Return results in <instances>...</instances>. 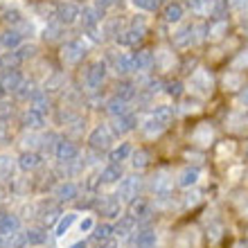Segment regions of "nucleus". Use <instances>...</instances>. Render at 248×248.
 Wrapping results in <instances>:
<instances>
[{
  "label": "nucleus",
  "mask_w": 248,
  "mask_h": 248,
  "mask_svg": "<svg viewBox=\"0 0 248 248\" xmlns=\"http://www.w3.org/2000/svg\"><path fill=\"white\" fill-rule=\"evenodd\" d=\"M86 57V46L81 41H70L63 46V61L65 63H79Z\"/></svg>",
  "instance_id": "obj_1"
},
{
  "label": "nucleus",
  "mask_w": 248,
  "mask_h": 248,
  "mask_svg": "<svg viewBox=\"0 0 248 248\" xmlns=\"http://www.w3.org/2000/svg\"><path fill=\"white\" fill-rule=\"evenodd\" d=\"M99 210H102V215H106V217H115L118 215V210H120L118 199H113V196L102 199V201H99Z\"/></svg>",
  "instance_id": "obj_14"
},
{
  "label": "nucleus",
  "mask_w": 248,
  "mask_h": 248,
  "mask_svg": "<svg viewBox=\"0 0 248 248\" xmlns=\"http://www.w3.org/2000/svg\"><path fill=\"white\" fill-rule=\"evenodd\" d=\"M79 194V187L72 181H63V183H59L57 187H54V196L59 199V201H75Z\"/></svg>",
  "instance_id": "obj_5"
},
{
  "label": "nucleus",
  "mask_w": 248,
  "mask_h": 248,
  "mask_svg": "<svg viewBox=\"0 0 248 248\" xmlns=\"http://www.w3.org/2000/svg\"><path fill=\"white\" fill-rule=\"evenodd\" d=\"M75 219H77V215H75V212H68V215H65L63 219L59 221V226H57V235L63 237L65 232H68V228H70L72 223H75Z\"/></svg>",
  "instance_id": "obj_20"
},
{
  "label": "nucleus",
  "mask_w": 248,
  "mask_h": 248,
  "mask_svg": "<svg viewBox=\"0 0 248 248\" xmlns=\"http://www.w3.org/2000/svg\"><path fill=\"white\" fill-rule=\"evenodd\" d=\"M30 102H32V108L41 111L43 115L50 111V99H47V93H46V91H36V95H34Z\"/></svg>",
  "instance_id": "obj_12"
},
{
  "label": "nucleus",
  "mask_w": 248,
  "mask_h": 248,
  "mask_svg": "<svg viewBox=\"0 0 248 248\" xmlns=\"http://www.w3.org/2000/svg\"><path fill=\"white\" fill-rule=\"evenodd\" d=\"M12 111H14L12 104H7V102H0V122L9 118V115H12Z\"/></svg>",
  "instance_id": "obj_28"
},
{
  "label": "nucleus",
  "mask_w": 248,
  "mask_h": 248,
  "mask_svg": "<svg viewBox=\"0 0 248 248\" xmlns=\"http://www.w3.org/2000/svg\"><path fill=\"white\" fill-rule=\"evenodd\" d=\"M23 81H25V79H23V75H20L16 68H14V70H5V75L0 77V84H2V88H5L7 93H16Z\"/></svg>",
  "instance_id": "obj_4"
},
{
  "label": "nucleus",
  "mask_w": 248,
  "mask_h": 248,
  "mask_svg": "<svg viewBox=\"0 0 248 248\" xmlns=\"http://www.w3.org/2000/svg\"><path fill=\"white\" fill-rule=\"evenodd\" d=\"M34 95H36V88H34L32 81H23V84H20V88L16 91V97H18V99H32Z\"/></svg>",
  "instance_id": "obj_18"
},
{
  "label": "nucleus",
  "mask_w": 248,
  "mask_h": 248,
  "mask_svg": "<svg viewBox=\"0 0 248 248\" xmlns=\"http://www.w3.org/2000/svg\"><path fill=\"white\" fill-rule=\"evenodd\" d=\"M77 16H81V9H79L75 2H63V5L57 7V20L61 25H70L77 20Z\"/></svg>",
  "instance_id": "obj_3"
},
{
  "label": "nucleus",
  "mask_w": 248,
  "mask_h": 248,
  "mask_svg": "<svg viewBox=\"0 0 248 248\" xmlns=\"http://www.w3.org/2000/svg\"><path fill=\"white\" fill-rule=\"evenodd\" d=\"M25 237H27V244H30V246H41V244H46L47 232L41 228H32L25 232Z\"/></svg>",
  "instance_id": "obj_15"
},
{
  "label": "nucleus",
  "mask_w": 248,
  "mask_h": 248,
  "mask_svg": "<svg viewBox=\"0 0 248 248\" xmlns=\"http://www.w3.org/2000/svg\"><path fill=\"white\" fill-rule=\"evenodd\" d=\"M126 156H129V144H122V147H118V149L111 154V160L118 163V160H124Z\"/></svg>",
  "instance_id": "obj_25"
},
{
  "label": "nucleus",
  "mask_w": 248,
  "mask_h": 248,
  "mask_svg": "<svg viewBox=\"0 0 248 248\" xmlns=\"http://www.w3.org/2000/svg\"><path fill=\"white\" fill-rule=\"evenodd\" d=\"M0 68H2V61H0Z\"/></svg>",
  "instance_id": "obj_37"
},
{
  "label": "nucleus",
  "mask_w": 248,
  "mask_h": 248,
  "mask_svg": "<svg viewBox=\"0 0 248 248\" xmlns=\"http://www.w3.org/2000/svg\"><path fill=\"white\" fill-rule=\"evenodd\" d=\"M136 192H138V178H126L120 185V196L122 199H131V196H136Z\"/></svg>",
  "instance_id": "obj_16"
},
{
  "label": "nucleus",
  "mask_w": 248,
  "mask_h": 248,
  "mask_svg": "<svg viewBox=\"0 0 248 248\" xmlns=\"http://www.w3.org/2000/svg\"><path fill=\"white\" fill-rule=\"evenodd\" d=\"M151 242H154V237H151V235H142V237H140V246H142V248H149Z\"/></svg>",
  "instance_id": "obj_33"
},
{
  "label": "nucleus",
  "mask_w": 248,
  "mask_h": 248,
  "mask_svg": "<svg viewBox=\"0 0 248 248\" xmlns=\"http://www.w3.org/2000/svg\"><path fill=\"white\" fill-rule=\"evenodd\" d=\"M23 124L32 131L43 129V126H46V115L41 111H36V108H30V111H25V115H23Z\"/></svg>",
  "instance_id": "obj_11"
},
{
  "label": "nucleus",
  "mask_w": 248,
  "mask_h": 248,
  "mask_svg": "<svg viewBox=\"0 0 248 248\" xmlns=\"http://www.w3.org/2000/svg\"><path fill=\"white\" fill-rule=\"evenodd\" d=\"M88 142H91L93 149H106V147H108V142H111V133H108V129H106V126H97V129L91 133Z\"/></svg>",
  "instance_id": "obj_7"
},
{
  "label": "nucleus",
  "mask_w": 248,
  "mask_h": 248,
  "mask_svg": "<svg viewBox=\"0 0 248 248\" xmlns=\"http://www.w3.org/2000/svg\"><path fill=\"white\" fill-rule=\"evenodd\" d=\"M2 20L5 23H9V25H18L20 20H23V16H20V12L18 9H5V16H2Z\"/></svg>",
  "instance_id": "obj_24"
},
{
  "label": "nucleus",
  "mask_w": 248,
  "mask_h": 248,
  "mask_svg": "<svg viewBox=\"0 0 248 248\" xmlns=\"http://www.w3.org/2000/svg\"><path fill=\"white\" fill-rule=\"evenodd\" d=\"M12 174H14V163H12V158L0 156V178H2V181H7V178H12Z\"/></svg>",
  "instance_id": "obj_19"
},
{
  "label": "nucleus",
  "mask_w": 248,
  "mask_h": 248,
  "mask_svg": "<svg viewBox=\"0 0 248 248\" xmlns=\"http://www.w3.org/2000/svg\"><path fill=\"white\" fill-rule=\"evenodd\" d=\"M99 18V12L95 9V7H86L84 12H81V23H84V30H95V23H97Z\"/></svg>",
  "instance_id": "obj_13"
},
{
  "label": "nucleus",
  "mask_w": 248,
  "mask_h": 248,
  "mask_svg": "<svg viewBox=\"0 0 248 248\" xmlns=\"http://www.w3.org/2000/svg\"><path fill=\"white\" fill-rule=\"evenodd\" d=\"M120 174H122V171H120L118 165H108V167H106V170L102 171L99 181H104V183H115V181L120 178Z\"/></svg>",
  "instance_id": "obj_17"
},
{
  "label": "nucleus",
  "mask_w": 248,
  "mask_h": 248,
  "mask_svg": "<svg viewBox=\"0 0 248 248\" xmlns=\"http://www.w3.org/2000/svg\"><path fill=\"white\" fill-rule=\"evenodd\" d=\"M5 138H7V126L0 122V142H5Z\"/></svg>",
  "instance_id": "obj_34"
},
{
  "label": "nucleus",
  "mask_w": 248,
  "mask_h": 248,
  "mask_svg": "<svg viewBox=\"0 0 248 248\" xmlns=\"http://www.w3.org/2000/svg\"><path fill=\"white\" fill-rule=\"evenodd\" d=\"M106 111L118 118V115H124V111H126V108H124V102H122V99H111V102L106 104Z\"/></svg>",
  "instance_id": "obj_23"
},
{
  "label": "nucleus",
  "mask_w": 248,
  "mask_h": 248,
  "mask_svg": "<svg viewBox=\"0 0 248 248\" xmlns=\"http://www.w3.org/2000/svg\"><path fill=\"white\" fill-rule=\"evenodd\" d=\"M91 228H93V219H91V217H86L84 221L79 223V230H81V232H88Z\"/></svg>",
  "instance_id": "obj_31"
},
{
  "label": "nucleus",
  "mask_w": 248,
  "mask_h": 248,
  "mask_svg": "<svg viewBox=\"0 0 248 248\" xmlns=\"http://www.w3.org/2000/svg\"><path fill=\"white\" fill-rule=\"evenodd\" d=\"M131 126H133V120H131L129 115H118V118H115V122H113V129L118 131V133H124V131H129Z\"/></svg>",
  "instance_id": "obj_21"
},
{
  "label": "nucleus",
  "mask_w": 248,
  "mask_h": 248,
  "mask_svg": "<svg viewBox=\"0 0 248 248\" xmlns=\"http://www.w3.org/2000/svg\"><path fill=\"white\" fill-rule=\"evenodd\" d=\"M54 156H57V160H59V163L75 160V158H79V147L75 142H70V140H59L57 149H54Z\"/></svg>",
  "instance_id": "obj_2"
},
{
  "label": "nucleus",
  "mask_w": 248,
  "mask_h": 248,
  "mask_svg": "<svg viewBox=\"0 0 248 248\" xmlns=\"http://www.w3.org/2000/svg\"><path fill=\"white\" fill-rule=\"evenodd\" d=\"M129 228H131V221H129V219H122V221L118 223V228H115V230H118V235H124Z\"/></svg>",
  "instance_id": "obj_30"
},
{
  "label": "nucleus",
  "mask_w": 248,
  "mask_h": 248,
  "mask_svg": "<svg viewBox=\"0 0 248 248\" xmlns=\"http://www.w3.org/2000/svg\"><path fill=\"white\" fill-rule=\"evenodd\" d=\"M5 93H7V91L2 88V84H0V99H2V95H5Z\"/></svg>",
  "instance_id": "obj_36"
},
{
  "label": "nucleus",
  "mask_w": 248,
  "mask_h": 248,
  "mask_svg": "<svg viewBox=\"0 0 248 248\" xmlns=\"http://www.w3.org/2000/svg\"><path fill=\"white\" fill-rule=\"evenodd\" d=\"M178 16H181V7H178V5H174V7H170V9H167V18H170V20H176Z\"/></svg>",
  "instance_id": "obj_29"
},
{
  "label": "nucleus",
  "mask_w": 248,
  "mask_h": 248,
  "mask_svg": "<svg viewBox=\"0 0 248 248\" xmlns=\"http://www.w3.org/2000/svg\"><path fill=\"white\" fill-rule=\"evenodd\" d=\"M41 163H43V158L36 154V151H23L18 158V167L23 171H32L36 170V167H41Z\"/></svg>",
  "instance_id": "obj_10"
},
{
  "label": "nucleus",
  "mask_w": 248,
  "mask_h": 248,
  "mask_svg": "<svg viewBox=\"0 0 248 248\" xmlns=\"http://www.w3.org/2000/svg\"><path fill=\"white\" fill-rule=\"evenodd\" d=\"M108 232H111V228H108V226H99V228L93 232V239H95V242H99V239H102V242H104L106 237H108Z\"/></svg>",
  "instance_id": "obj_27"
},
{
  "label": "nucleus",
  "mask_w": 248,
  "mask_h": 248,
  "mask_svg": "<svg viewBox=\"0 0 248 248\" xmlns=\"http://www.w3.org/2000/svg\"><path fill=\"white\" fill-rule=\"evenodd\" d=\"M34 52H36V47H34V46H20L16 54L20 57V61H25V59H32Z\"/></svg>",
  "instance_id": "obj_26"
},
{
  "label": "nucleus",
  "mask_w": 248,
  "mask_h": 248,
  "mask_svg": "<svg viewBox=\"0 0 248 248\" xmlns=\"http://www.w3.org/2000/svg\"><path fill=\"white\" fill-rule=\"evenodd\" d=\"M18 228H20V219H18V217L0 212V237L12 235V232H18Z\"/></svg>",
  "instance_id": "obj_8"
},
{
  "label": "nucleus",
  "mask_w": 248,
  "mask_h": 248,
  "mask_svg": "<svg viewBox=\"0 0 248 248\" xmlns=\"http://www.w3.org/2000/svg\"><path fill=\"white\" fill-rule=\"evenodd\" d=\"M72 248H86V244H84V242H79V244H75Z\"/></svg>",
  "instance_id": "obj_35"
},
{
  "label": "nucleus",
  "mask_w": 248,
  "mask_h": 248,
  "mask_svg": "<svg viewBox=\"0 0 248 248\" xmlns=\"http://www.w3.org/2000/svg\"><path fill=\"white\" fill-rule=\"evenodd\" d=\"M20 43H23V34L16 27L0 32V46L7 47V50H16V47H20Z\"/></svg>",
  "instance_id": "obj_6"
},
{
  "label": "nucleus",
  "mask_w": 248,
  "mask_h": 248,
  "mask_svg": "<svg viewBox=\"0 0 248 248\" xmlns=\"http://www.w3.org/2000/svg\"><path fill=\"white\" fill-rule=\"evenodd\" d=\"M104 75H106V70H104V63H95V65H91L88 68V72H86V86L88 88H97L102 81H104Z\"/></svg>",
  "instance_id": "obj_9"
},
{
  "label": "nucleus",
  "mask_w": 248,
  "mask_h": 248,
  "mask_svg": "<svg viewBox=\"0 0 248 248\" xmlns=\"http://www.w3.org/2000/svg\"><path fill=\"white\" fill-rule=\"evenodd\" d=\"M129 70V59L126 57H120L118 59V72H126Z\"/></svg>",
  "instance_id": "obj_32"
},
{
  "label": "nucleus",
  "mask_w": 248,
  "mask_h": 248,
  "mask_svg": "<svg viewBox=\"0 0 248 248\" xmlns=\"http://www.w3.org/2000/svg\"><path fill=\"white\" fill-rule=\"evenodd\" d=\"M43 39H46V41H59L61 39V23L47 25L46 32H43Z\"/></svg>",
  "instance_id": "obj_22"
}]
</instances>
